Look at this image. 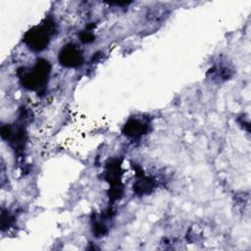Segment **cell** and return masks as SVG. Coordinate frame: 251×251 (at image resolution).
Masks as SVG:
<instances>
[{
    "label": "cell",
    "mask_w": 251,
    "mask_h": 251,
    "mask_svg": "<svg viewBox=\"0 0 251 251\" xmlns=\"http://www.w3.org/2000/svg\"><path fill=\"white\" fill-rule=\"evenodd\" d=\"M94 38H95L94 35H93L90 31H88V30L83 31V32L80 33V40H81L82 42H84V43L92 42V41L94 40Z\"/></svg>",
    "instance_id": "cell-6"
},
{
    "label": "cell",
    "mask_w": 251,
    "mask_h": 251,
    "mask_svg": "<svg viewBox=\"0 0 251 251\" xmlns=\"http://www.w3.org/2000/svg\"><path fill=\"white\" fill-rule=\"evenodd\" d=\"M152 188H153L152 180L143 176H141V177L136 181V183L134 185L135 192L138 194H141V195L145 194V193H149Z\"/></svg>",
    "instance_id": "cell-5"
},
{
    "label": "cell",
    "mask_w": 251,
    "mask_h": 251,
    "mask_svg": "<svg viewBox=\"0 0 251 251\" xmlns=\"http://www.w3.org/2000/svg\"><path fill=\"white\" fill-rule=\"evenodd\" d=\"M146 131H147V125H145L144 123L136 119L129 120L124 127L125 134L131 138L139 137L142 134H144Z\"/></svg>",
    "instance_id": "cell-4"
},
{
    "label": "cell",
    "mask_w": 251,
    "mask_h": 251,
    "mask_svg": "<svg viewBox=\"0 0 251 251\" xmlns=\"http://www.w3.org/2000/svg\"><path fill=\"white\" fill-rule=\"evenodd\" d=\"M59 62L67 68H76L83 62V56L80 49L73 43L65 45L59 53Z\"/></svg>",
    "instance_id": "cell-3"
},
{
    "label": "cell",
    "mask_w": 251,
    "mask_h": 251,
    "mask_svg": "<svg viewBox=\"0 0 251 251\" xmlns=\"http://www.w3.org/2000/svg\"><path fill=\"white\" fill-rule=\"evenodd\" d=\"M55 31L56 26L54 22L45 20L42 24L30 28L25 34L24 41L31 50L37 52L42 51L48 46L51 37L55 34Z\"/></svg>",
    "instance_id": "cell-1"
},
{
    "label": "cell",
    "mask_w": 251,
    "mask_h": 251,
    "mask_svg": "<svg viewBox=\"0 0 251 251\" xmlns=\"http://www.w3.org/2000/svg\"><path fill=\"white\" fill-rule=\"evenodd\" d=\"M49 74V62L40 59L36 62L32 69H23V71L20 72V80L25 88L30 90H36L46 85Z\"/></svg>",
    "instance_id": "cell-2"
}]
</instances>
